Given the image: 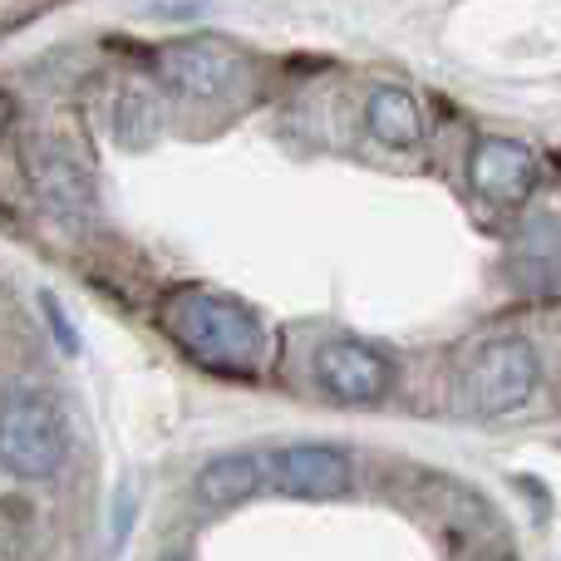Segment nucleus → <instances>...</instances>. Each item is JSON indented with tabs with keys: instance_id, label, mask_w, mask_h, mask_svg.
Wrapping results in <instances>:
<instances>
[{
	"instance_id": "obj_5",
	"label": "nucleus",
	"mask_w": 561,
	"mask_h": 561,
	"mask_svg": "<svg viewBox=\"0 0 561 561\" xmlns=\"http://www.w3.org/2000/svg\"><path fill=\"white\" fill-rule=\"evenodd\" d=\"M468 173H473L478 193L493 197V203H523L537 183V158H533V148L513 144V138H483L473 148Z\"/></svg>"
},
{
	"instance_id": "obj_1",
	"label": "nucleus",
	"mask_w": 561,
	"mask_h": 561,
	"mask_svg": "<svg viewBox=\"0 0 561 561\" xmlns=\"http://www.w3.org/2000/svg\"><path fill=\"white\" fill-rule=\"evenodd\" d=\"M163 330L187 350L193 359L227 375H247L262 355V330L247 316V306L217 296L207 286H178L163 300Z\"/></svg>"
},
{
	"instance_id": "obj_7",
	"label": "nucleus",
	"mask_w": 561,
	"mask_h": 561,
	"mask_svg": "<svg viewBox=\"0 0 561 561\" xmlns=\"http://www.w3.org/2000/svg\"><path fill=\"white\" fill-rule=\"evenodd\" d=\"M345 483H350V463L335 448L300 444L276 454V488L290 497H335L345 493Z\"/></svg>"
},
{
	"instance_id": "obj_6",
	"label": "nucleus",
	"mask_w": 561,
	"mask_h": 561,
	"mask_svg": "<svg viewBox=\"0 0 561 561\" xmlns=\"http://www.w3.org/2000/svg\"><path fill=\"white\" fill-rule=\"evenodd\" d=\"M316 369H320V385H325L335 399H345V404L385 394V385H389L385 355L355 345V340H335V345H325L320 359H316Z\"/></svg>"
},
{
	"instance_id": "obj_2",
	"label": "nucleus",
	"mask_w": 561,
	"mask_h": 561,
	"mask_svg": "<svg viewBox=\"0 0 561 561\" xmlns=\"http://www.w3.org/2000/svg\"><path fill=\"white\" fill-rule=\"evenodd\" d=\"M65 419H59L55 399L39 389H15L0 399V468L15 478H49L65 463Z\"/></svg>"
},
{
	"instance_id": "obj_12",
	"label": "nucleus",
	"mask_w": 561,
	"mask_h": 561,
	"mask_svg": "<svg viewBox=\"0 0 561 561\" xmlns=\"http://www.w3.org/2000/svg\"><path fill=\"white\" fill-rule=\"evenodd\" d=\"M39 306H45V316H49V325H55V335H59V345H65V355H75V330H69V320H65V310H59V300H55V296H39Z\"/></svg>"
},
{
	"instance_id": "obj_3",
	"label": "nucleus",
	"mask_w": 561,
	"mask_h": 561,
	"mask_svg": "<svg viewBox=\"0 0 561 561\" xmlns=\"http://www.w3.org/2000/svg\"><path fill=\"white\" fill-rule=\"evenodd\" d=\"M537 355L523 340H497V345L478 350L473 365L463 375V394L478 414H503V409H517L527 394L537 389Z\"/></svg>"
},
{
	"instance_id": "obj_8",
	"label": "nucleus",
	"mask_w": 561,
	"mask_h": 561,
	"mask_svg": "<svg viewBox=\"0 0 561 561\" xmlns=\"http://www.w3.org/2000/svg\"><path fill=\"white\" fill-rule=\"evenodd\" d=\"M158 75L178 89V94H217L232 79V55L207 39H183L158 55Z\"/></svg>"
},
{
	"instance_id": "obj_4",
	"label": "nucleus",
	"mask_w": 561,
	"mask_h": 561,
	"mask_svg": "<svg viewBox=\"0 0 561 561\" xmlns=\"http://www.w3.org/2000/svg\"><path fill=\"white\" fill-rule=\"evenodd\" d=\"M25 173H30V183H35V193L45 197L55 213H65V217L89 213V178L65 144H55V138H30Z\"/></svg>"
},
{
	"instance_id": "obj_10",
	"label": "nucleus",
	"mask_w": 561,
	"mask_h": 561,
	"mask_svg": "<svg viewBox=\"0 0 561 561\" xmlns=\"http://www.w3.org/2000/svg\"><path fill=\"white\" fill-rule=\"evenodd\" d=\"M419 128H424L419 124V104L404 94V89L385 84L369 94V134H375L379 144L409 148V144H419Z\"/></svg>"
},
{
	"instance_id": "obj_11",
	"label": "nucleus",
	"mask_w": 561,
	"mask_h": 561,
	"mask_svg": "<svg viewBox=\"0 0 561 561\" xmlns=\"http://www.w3.org/2000/svg\"><path fill=\"white\" fill-rule=\"evenodd\" d=\"M153 128H158V118H153V104H148V99L128 94L124 104H118V138H124L128 148H144L148 138H153Z\"/></svg>"
},
{
	"instance_id": "obj_9",
	"label": "nucleus",
	"mask_w": 561,
	"mask_h": 561,
	"mask_svg": "<svg viewBox=\"0 0 561 561\" xmlns=\"http://www.w3.org/2000/svg\"><path fill=\"white\" fill-rule=\"evenodd\" d=\"M256 483H262V458L222 454L197 473V497H203L207 507H237L256 493Z\"/></svg>"
}]
</instances>
